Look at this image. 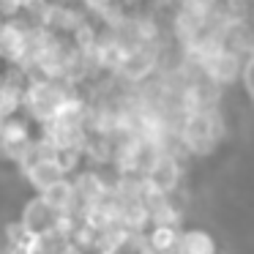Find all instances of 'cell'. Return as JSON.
Returning a JSON list of instances; mask_svg holds the SVG:
<instances>
[{"label":"cell","instance_id":"obj_1","mask_svg":"<svg viewBox=\"0 0 254 254\" xmlns=\"http://www.w3.org/2000/svg\"><path fill=\"white\" fill-rule=\"evenodd\" d=\"M68 90H71V85H66V82L47 79V77H39V74L30 77L28 74L25 88H22V112L33 123L44 126V123H50L55 118L58 107L68 96Z\"/></svg>","mask_w":254,"mask_h":254},{"label":"cell","instance_id":"obj_2","mask_svg":"<svg viewBox=\"0 0 254 254\" xmlns=\"http://www.w3.org/2000/svg\"><path fill=\"white\" fill-rule=\"evenodd\" d=\"M221 134V121L216 115V110H194L186 112L181 118V126H178V142L183 145V150L194 156H205L216 148Z\"/></svg>","mask_w":254,"mask_h":254},{"label":"cell","instance_id":"obj_3","mask_svg":"<svg viewBox=\"0 0 254 254\" xmlns=\"http://www.w3.org/2000/svg\"><path fill=\"white\" fill-rule=\"evenodd\" d=\"M36 142V134H33V121L28 115H11L6 121H0V153L11 159L14 164H22L25 159L30 156Z\"/></svg>","mask_w":254,"mask_h":254},{"label":"cell","instance_id":"obj_4","mask_svg":"<svg viewBox=\"0 0 254 254\" xmlns=\"http://www.w3.org/2000/svg\"><path fill=\"white\" fill-rule=\"evenodd\" d=\"M181 181H183L181 159H178V153H167V150H161V156L153 161V167L142 175V186L148 191H159V194H167V197H172L181 189Z\"/></svg>","mask_w":254,"mask_h":254},{"label":"cell","instance_id":"obj_5","mask_svg":"<svg viewBox=\"0 0 254 254\" xmlns=\"http://www.w3.org/2000/svg\"><path fill=\"white\" fill-rule=\"evenodd\" d=\"M199 68H202V74L210 79L213 85H230L238 79V74H241V61H238V55L232 50H227L224 44L213 47V50H208L205 55L197 58Z\"/></svg>","mask_w":254,"mask_h":254},{"label":"cell","instance_id":"obj_6","mask_svg":"<svg viewBox=\"0 0 254 254\" xmlns=\"http://www.w3.org/2000/svg\"><path fill=\"white\" fill-rule=\"evenodd\" d=\"M156 66H159V50L153 44H131L115 74H121L126 82H145L156 71Z\"/></svg>","mask_w":254,"mask_h":254},{"label":"cell","instance_id":"obj_7","mask_svg":"<svg viewBox=\"0 0 254 254\" xmlns=\"http://www.w3.org/2000/svg\"><path fill=\"white\" fill-rule=\"evenodd\" d=\"M71 181H74V194H77V210L90 205V202H99V199L110 197L112 181H107V175L99 167L85 164L79 172L71 175Z\"/></svg>","mask_w":254,"mask_h":254},{"label":"cell","instance_id":"obj_8","mask_svg":"<svg viewBox=\"0 0 254 254\" xmlns=\"http://www.w3.org/2000/svg\"><path fill=\"white\" fill-rule=\"evenodd\" d=\"M19 172H22L25 183H28L36 194H41L44 189H50L58 178H63V172H61V167L55 164V159H52V156L36 153V148L30 150V156L19 164Z\"/></svg>","mask_w":254,"mask_h":254},{"label":"cell","instance_id":"obj_9","mask_svg":"<svg viewBox=\"0 0 254 254\" xmlns=\"http://www.w3.org/2000/svg\"><path fill=\"white\" fill-rule=\"evenodd\" d=\"M55 219H58V213H52V210L47 208L41 194H33V197L22 205L17 221L22 224V230L28 232V235H47V232H52V227H55Z\"/></svg>","mask_w":254,"mask_h":254},{"label":"cell","instance_id":"obj_10","mask_svg":"<svg viewBox=\"0 0 254 254\" xmlns=\"http://www.w3.org/2000/svg\"><path fill=\"white\" fill-rule=\"evenodd\" d=\"M41 199L52 213H77V194H74V181L71 178H58L50 189L41 191Z\"/></svg>","mask_w":254,"mask_h":254},{"label":"cell","instance_id":"obj_11","mask_svg":"<svg viewBox=\"0 0 254 254\" xmlns=\"http://www.w3.org/2000/svg\"><path fill=\"white\" fill-rule=\"evenodd\" d=\"M178 238H181V227H170V224H148L145 230V243L148 249L159 254H172L178 246Z\"/></svg>","mask_w":254,"mask_h":254},{"label":"cell","instance_id":"obj_12","mask_svg":"<svg viewBox=\"0 0 254 254\" xmlns=\"http://www.w3.org/2000/svg\"><path fill=\"white\" fill-rule=\"evenodd\" d=\"M172 254H216V241L205 230H181Z\"/></svg>","mask_w":254,"mask_h":254},{"label":"cell","instance_id":"obj_13","mask_svg":"<svg viewBox=\"0 0 254 254\" xmlns=\"http://www.w3.org/2000/svg\"><path fill=\"white\" fill-rule=\"evenodd\" d=\"M241 77H243V85H246L249 96L254 99V52L249 55V61L241 66Z\"/></svg>","mask_w":254,"mask_h":254},{"label":"cell","instance_id":"obj_14","mask_svg":"<svg viewBox=\"0 0 254 254\" xmlns=\"http://www.w3.org/2000/svg\"><path fill=\"white\" fill-rule=\"evenodd\" d=\"M55 254H88V252H85V249L79 246V243H74L71 238H68V241H63L61 246L55 249Z\"/></svg>","mask_w":254,"mask_h":254},{"label":"cell","instance_id":"obj_15","mask_svg":"<svg viewBox=\"0 0 254 254\" xmlns=\"http://www.w3.org/2000/svg\"><path fill=\"white\" fill-rule=\"evenodd\" d=\"M139 254H159V252H153V249H142Z\"/></svg>","mask_w":254,"mask_h":254}]
</instances>
